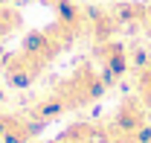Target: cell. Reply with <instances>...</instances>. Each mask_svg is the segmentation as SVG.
<instances>
[{
	"label": "cell",
	"instance_id": "3957f363",
	"mask_svg": "<svg viewBox=\"0 0 151 143\" xmlns=\"http://www.w3.org/2000/svg\"><path fill=\"white\" fill-rule=\"evenodd\" d=\"M38 125L29 117L0 114V143H29Z\"/></svg>",
	"mask_w": 151,
	"mask_h": 143
},
{
	"label": "cell",
	"instance_id": "277c9868",
	"mask_svg": "<svg viewBox=\"0 0 151 143\" xmlns=\"http://www.w3.org/2000/svg\"><path fill=\"white\" fill-rule=\"evenodd\" d=\"M134 85L142 105H151V53H139L134 64Z\"/></svg>",
	"mask_w": 151,
	"mask_h": 143
},
{
	"label": "cell",
	"instance_id": "5b68a950",
	"mask_svg": "<svg viewBox=\"0 0 151 143\" xmlns=\"http://www.w3.org/2000/svg\"><path fill=\"white\" fill-rule=\"evenodd\" d=\"M58 143H61V140H58Z\"/></svg>",
	"mask_w": 151,
	"mask_h": 143
},
{
	"label": "cell",
	"instance_id": "6da1fadb",
	"mask_svg": "<svg viewBox=\"0 0 151 143\" xmlns=\"http://www.w3.org/2000/svg\"><path fill=\"white\" fill-rule=\"evenodd\" d=\"M105 85H108L105 76H99L93 67L81 64V67H76V70L52 90V99L58 102L61 111H78V108L96 102V99L105 93Z\"/></svg>",
	"mask_w": 151,
	"mask_h": 143
},
{
	"label": "cell",
	"instance_id": "7a4b0ae2",
	"mask_svg": "<svg viewBox=\"0 0 151 143\" xmlns=\"http://www.w3.org/2000/svg\"><path fill=\"white\" fill-rule=\"evenodd\" d=\"M96 58L102 64V73H105V82H116L122 73L128 70V50L116 41H102L96 47Z\"/></svg>",
	"mask_w": 151,
	"mask_h": 143
}]
</instances>
